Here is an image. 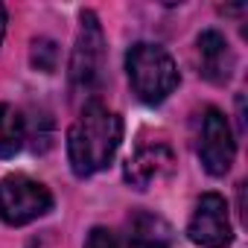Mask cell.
<instances>
[{"label": "cell", "instance_id": "cell-13", "mask_svg": "<svg viewBox=\"0 0 248 248\" xmlns=\"http://www.w3.org/2000/svg\"><path fill=\"white\" fill-rule=\"evenodd\" d=\"M3 35H6V9L0 6V44H3Z\"/></svg>", "mask_w": 248, "mask_h": 248}, {"label": "cell", "instance_id": "cell-11", "mask_svg": "<svg viewBox=\"0 0 248 248\" xmlns=\"http://www.w3.org/2000/svg\"><path fill=\"white\" fill-rule=\"evenodd\" d=\"M30 62H32L35 70L53 73V70H56V62H59V47H56V41H50V38H35V41H32Z\"/></svg>", "mask_w": 248, "mask_h": 248}, {"label": "cell", "instance_id": "cell-4", "mask_svg": "<svg viewBox=\"0 0 248 248\" xmlns=\"http://www.w3.org/2000/svg\"><path fill=\"white\" fill-rule=\"evenodd\" d=\"M53 210V193L30 175H6L0 181V219L12 228L30 225Z\"/></svg>", "mask_w": 248, "mask_h": 248}, {"label": "cell", "instance_id": "cell-3", "mask_svg": "<svg viewBox=\"0 0 248 248\" xmlns=\"http://www.w3.org/2000/svg\"><path fill=\"white\" fill-rule=\"evenodd\" d=\"M67 76H70V91L85 96L96 93L105 82V32L91 9L79 15V32L70 53Z\"/></svg>", "mask_w": 248, "mask_h": 248}, {"label": "cell", "instance_id": "cell-1", "mask_svg": "<svg viewBox=\"0 0 248 248\" xmlns=\"http://www.w3.org/2000/svg\"><path fill=\"white\" fill-rule=\"evenodd\" d=\"M123 143V117L102 105L99 99H91L79 120L67 132V161L76 178H91L102 172L117 149Z\"/></svg>", "mask_w": 248, "mask_h": 248}, {"label": "cell", "instance_id": "cell-6", "mask_svg": "<svg viewBox=\"0 0 248 248\" xmlns=\"http://www.w3.org/2000/svg\"><path fill=\"white\" fill-rule=\"evenodd\" d=\"M187 236L199 248H228L233 242V225L228 216V202L219 193H204L187 222Z\"/></svg>", "mask_w": 248, "mask_h": 248}, {"label": "cell", "instance_id": "cell-9", "mask_svg": "<svg viewBox=\"0 0 248 248\" xmlns=\"http://www.w3.org/2000/svg\"><path fill=\"white\" fill-rule=\"evenodd\" d=\"M172 245V228L167 219L149 210H138L126 222V242L120 248H170Z\"/></svg>", "mask_w": 248, "mask_h": 248}, {"label": "cell", "instance_id": "cell-8", "mask_svg": "<svg viewBox=\"0 0 248 248\" xmlns=\"http://www.w3.org/2000/svg\"><path fill=\"white\" fill-rule=\"evenodd\" d=\"M196 50H199L202 76L213 85H228L236 70V56H233L228 38L219 30H204L196 38Z\"/></svg>", "mask_w": 248, "mask_h": 248}, {"label": "cell", "instance_id": "cell-10", "mask_svg": "<svg viewBox=\"0 0 248 248\" xmlns=\"http://www.w3.org/2000/svg\"><path fill=\"white\" fill-rule=\"evenodd\" d=\"M27 140V120L9 102H0V158H15Z\"/></svg>", "mask_w": 248, "mask_h": 248}, {"label": "cell", "instance_id": "cell-2", "mask_svg": "<svg viewBox=\"0 0 248 248\" xmlns=\"http://www.w3.org/2000/svg\"><path fill=\"white\" fill-rule=\"evenodd\" d=\"M126 73L135 96L146 105H161L181 82L175 59L149 41H138L126 50Z\"/></svg>", "mask_w": 248, "mask_h": 248}, {"label": "cell", "instance_id": "cell-12", "mask_svg": "<svg viewBox=\"0 0 248 248\" xmlns=\"http://www.w3.org/2000/svg\"><path fill=\"white\" fill-rule=\"evenodd\" d=\"M85 248H120V239L114 236V231L96 225V228H91V233L85 239Z\"/></svg>", "mask_w": 248, "mask_h": 248}, {"label": "cell", "instance_id": "cell-5", "mask_svg": "<svg viewBox=\"0 0 248 248\" xmlns=\"http://www.w3.org/2000/svg\"><path fill=\"white\" fill-rule=\"evenodd\" d=\"M196 155H199L204 172L213 175V178L228 175V170H231V164L236 158V140H233V132H231V123L213 105H207L199 114Z\"/></svg>", "mask_w": 248, "mask_h": 248}, {"label": "cell", "instance_id": "cell-7", "mask_svg": "<svg viewBox=\"0 0 248 248\" xmlns=\"http://www.w3.org/2000/svg\"><path fill=\"white\" fill-rule=\"evenodd\" d=\"M172 172H175V152L164 140H152V143L138 146L135 155L126 161V167H123V178H126V184L140 190V193L155 187L158 181L170 178Z\"/></svg>", "mask_w": 248, "mask_h": 248}]
</instances>
